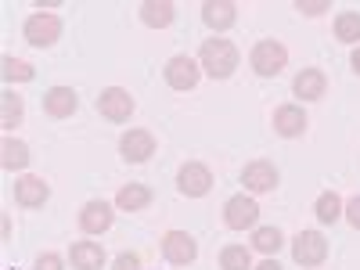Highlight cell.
Instances as JSON below:
<instances>
[{
  "mask_svg": "<svg viewBox=\"0 0 360 270\" xmlns=\"http://www.w3.org/2000/svg\"><path fill=\"white\" fill-rule=\"evenodd\" d=\"M173 18H176V4H169V0H144L141 4V22L148 29H166L173 25Z\"/></svg>",
  "mask_w": 360,
  "mask_h": 270,
  "instance_id": "ac0fdd59",
  "label": "cell"
},
{
  "mask_svg": "<svg viewBox=\"0 0 360 270\" xmlns=\"http://www.w3.org/2000/svg\"><path fill=\"white\" fill-rule=\"evenodd\" d=\"M162 76H166V83H169L173 90H195L198 79H202V65H198V58L176 54V58H169V62H166Z\"/></svg>",
  "mask_w": 360,
  "mask_h": 270,
  "instance_id": "8992f818",
  "label": "cell"
},
{
  "mask_svg": "<svg viewBox=\"0 0 360 270\" xmlns=\"http://www.w3.org/2000/svg\"><path fill=\"white\" fill-rule=\"evenodd\" d=\"M349 65H353V72H356V76H360V47H356V51H353V58H349Z\"/></svg>",
  "mask_w": 360,
  "mask_h": 270,
  "instance_id": "d6a6232c",
  "label": "cell"
},
{
  "mask_svg": "<svg viewBox=\"0 0 360 270\" xmlns=\"http://www.w3.org/2000/svg\"><path fill=\"white\" fill-rule=\"evenodd\" d=\"M249 65H252L259 76H278V72H285V65H288V51H285L281 40H259V44L252 47V54H249Z\"/></svg>",
  "mask_w": 360,
  "mask_h": 270,
  "instance_id": "7a4b0ae2",
  "label": "cell"
},
{
  "mask_svg": "<svg viewBox=\"0 0 360 270\" xmlns=\"http://www.w3.org/2000/svg\"><path fill=\"white\" fill-rule=\"evenodd\" d=\"M152 205V191L144 184H123L115 195V209H123V213H137V209Z\"/></svg>",
  "mask_w": 360,
  "mask_h": 270,
  "instance_id": "44dd1931",
  "label": "cell"
},
{
  "mask_svg": "<svg viewBox=\"0 0 360 270\" xmlns=\"http://www.w3.org/2000/svg\"><path fill=\"white\" fill-rule=\"evenodd\" d=\"M115 224V209L108 202H86L79 209V231L83 234H105Z\"/></svg>",
  "mask_w": 360,
  "mask_h": 270,
  "instance_id": "8fae6325",
  "label": "cell"
},
{
  "mask_svg": "<svg viewBox=\"0 0 360 270\" xmlns=\"http://www.w3.org/2000/svg\"><path fill=\"white\" fill-rule=\"evenodd\" d=\"M198 65H202L205 76L227 79V76H234V69H238V47H234L231 40H220V37L205 40V44L198 47Z\"/></svg>",
  "mask_w": 360,
  "mask_h": 270,
  "instance_id": "6da1fadb",
  "label": "cell"
},
{
  "mask_svg": "<svg viewBox=\"0 0 360 270\" xmlns=\"http://www.w3.org/2000/svg\"><path fill=\"white\" fill-rule=\"evenodd\" d=\"M51 198V188H47V180L44 176H18L15 180V202L22 209H37Z\"/></svg>",
  "mask_w": 360,
  "mask_h": 270,
  "instance_id": "5bb4252c",
  "label": "cell"
},
{
  "mask_svg": "<svg viewBox=\"0 0 360 270\" xmlns=\"http://www.w3.org/2000/svg\"><path fill=\"white\" fill-rule=\"evenodd\" d=\"M76 108H79V98H76L72 86H51L44 94V112L51 119H69Z\"/></svg>",
  "mask_w": 360,
  "mask_h": 270,
  "instance_id": "2e32d148",
  "label": "cell"
},
{
  "mask_svg": "<svg viewBox=\"0 0 360 270\" xmlns=\"http://www.w3.org/2000/svg\"><path fill=\"white\" fill-rule=\"evenodd\" d=\"M29 159H33V155H29V144L25 141H15V137H4V141H0V166H4V169H25L29 166Z\"/></svg>",
  "mask_w": 360,
  "mask_h": 270,
  "instance_id": "ffe728a7",
  "label": "cell"
},
{
  "mask_svg": "<svg viewBox=\"0 0 360 270\" xmlns=\"http://www.w3.org/2000/svg\"><path fill=\"white\" fill-rule=\"evenodd\" d=\"M162 256L173 266H188V263L198 259V242L188 231H166L162 234Z\"/></svg>",
  "mask_w": 360,
  "mask_h": 270,
  "instance_id": "ba28073f",
  "label": "cell"
},
{
  "mask_svg": "<svg viewBox=\"0 0 360 270\" xmlns=\"http://www.w3.org/2000/svg\"><path fill=\"white\" fill-rule=\"evenodd\" d=\"M295 11L317 18V15H324V11H332V4H328V0H295Z\"/></svg>",
  "mask_w": 360,
  "mask_h": 270,
  "instance_id": "83f0119b",
  "label": "cell"
},
{
  "mask_svg": "<svg viewBox=\"0 0 360 270\" xmlns=\"http://www.w3.org/2000/svg\"><path fill=\"white\" fill-rule=\"evenodd\" d=\"M112 270H141V256H134V252H123L115 259V266Z\"/></svg>",
  "mask_w": 360,
  "mask_h": 270,
  "instance_id": "4dcf8cb0",
  "label": "cell"
},
{
  "mask_svg": "<svg viewBox=\"0 0 360 270\" xmlns=\"http://www.w3.org/2000/svg\"><path fill=\"white\" fill-rule=\"evenodd\" d=\"M242 184L245 191L252 195H266V191H274L278 188V166L274 162H266V159H256L242 169Z\"/></svg>",
  "mask_w": 360,
  "mask_h": 270,
  "instance_id": "30bf717a",
  "label": "cell"
},
{
  "mask_svg": "<svg viewBox=\"0 0 360 270\" xmlns=\"http://www.w3.org/2000/svg\"><path fill=\"white\" fill-rule=\"evenodd\" d=\"M314 213H317L321 224H335V220H342V213H346V202H342L335 191H324V195H317V202H314Z\"/></svg>",
  "mask_w": 360,
  "mask_h": 270,
  "instance_id": "7402d4cb",
  "label": "cell"
},
{
  "mask_svg": "<svg viewBox=\"0 0 360 270\" xmlns=\"http://www.w3.org/2000/svg\"><path fill=\"white\" fill-rule=\"evenodd\" d=\"M252 245H256L259 252H266V256H274V252L285 245V234H281L278 227H256V231H252Z\"/></svg>",
  "mask_w": 360,
  "mask_h": 270,
  "instance_id": "603a6c76",
  "label": "cell"
},
{
  "mask_svg": "<svg viewBox=\"0 0 360 270\" xmlns=\"http://www.w3.org/2000/svg\"><path fill=\"white\" fill-rule=\"evenodd\" d=\"M324 90H328V79H324L321 69H303L295 76V83H292V94L303 98V101H321Z\"/></svg>",
  "mask_w": 360,
  "mask_h": 270,
  "instance_id": "e0dca14e",
  "label": "cell"
},
{
  "mask_svg": "<svg viewBox=\"0 0 360 270\" xmlns=\"http://www.w3.org/2000/svg\"><path fill=\"white\" fill-rule=\"evenodd\" d=\"M94 105H98V112L105 119H112V123H130V115L137 108L134 98H130V90H123V86H105Z\"/></svg>",
  "mask_w": 360,
  "mask_h": 270,
  "instance_id": "277c9868",
  "label": "cell"
},
{
  "mask_svg": "<svg viewBox=\"0 0 360 270\" xmlns=\"http://www.w3.org/2000/svg\"><path fill=\"white\" fill-rule=\"evenodd\" d=\"M209 188H213V173H209V166L184 162L176 169V191L184 198H202V195H209Z\"/></svg>",
  "mask_w": 360,
  "mask_h": 270,
  "instance_id": "52a82bcc",
  "label": "cell"
},
{
  "mask_svg": "<svg viewBox=\"0 0 360 270\" xmlns=\"http://www.w3.org/2000/svg\"><path fill=\"white\" fill-rule=\"evenodd\" d=\"M0 65H4V79H8V83H29V79L37 76L33 65L18 62V58H11V54H4V62H0Z\"/></svg>",
  "mask_w": 360,
  "mask_h": 270,
  "instance_id": "4316f807",
  "label": "cell"
},
{
  "mask_svg": "<svg viewBox=\"0 0 360 270\" xmlns=\"http://www.w3.org/2000/svg\"><path fill=\"white\" fill-rule=\"evenodd\" d=\"M22 33L33 47H51V44H58V37H62V18L51 15V11H37V15L25 18Z\"/></svg>",
  "mask_w": 360,
  "mask_h": 270,
  "instance_id": "3957f363",
  "label": "cell"
},
{
  "mask_svg": "<svg viewBox=\"0 0 360 270\" xmlns=\"http://www.w3.org/2000/svg\"><path fill=\"white\" fill-rule=\"evenodd\" d=\"M224 224H227L231 231H249V227H256V224H259V205H256V198H249V195L227 198V205H224Z\"/></svg>",
  "mask_w": 360,
  "mask_h": 270,
  "instance_id": "9c48e42d",
  "label": "cell"
},
{
  "mask_svg": "<svg viewBox=\"0 0 360 270\" xmlns=\"http://www.w3.org/2000/svg\"><path fill=\"white\" fill-rule=\"evenodd\" d=\"M335 37L342 44H360V11H342L335 18Z\"/></svg>",
  "mask_w": 360,
  "mask_h": 270,
  "instance_id": "d4e9b609",
  "label": "cell"
},
{
  "mask_svg": "<svg viewBox=\"0 0 360 270\" xmlns=\"http://www.w3.org/2000/svg\"><path fill=\"white\" fill-rule=\"evenodd\" d=\"M69 259H72V270H101L105 266V249L98 242H76L69 249Z\"/></svg>",
  "mask_w": 360,
  "mask_h": 270,
  "instance_id": "d6986e66",
  "label": "cell"
},
{
  "mask_svg": "<svg viewBox=\"0 0 360 270\" xmlns=\"http://www.w3.org/2000/svg\"><path fill=\"white\" fill-rule=\"evenodd\" d=\"M342 217H346V220L360 231V195H353V198L346 202V213H342Z\"/></svg>",
  "mask_w": 360,
  "mask_h": 270,
  "instance_id": "f546056e",
  "label": "cell"
},
{
  "mask_svg": "<svg viewBox=\"0 0 360 270\" xmlns=\"http://www.w3.org/2000/svg\"><path fill=\"white\" fill-rule=\"evenodd\" d=\"M33 270H62V256H58V252H44Z\"/></svg>",
  "mask_w": 360,
  "mask_h": 270,
  "instance_id": "f1b7e54d",
  "label": "cell"
},
{
  "mask_svg": "<svg viewBox=\"0 0 360 270\" xmlns=\"http://www.w3.org/2000/svg\"><path fill=\"white\" fill-rule=\"evenodd\" d=\"M220 270H252V252L245 245H227L220 252Z\"/></svg>",
  "mask_w": 360,
  "mask_h": 270,
  "instance_id": "cb8c5ba5",
  "label": "cell"
},
{
  "mask_svg": "<svg viewBox=\"0 0 360 270\" xmlns=\"http://www.w3.org/2000/svg\"><path fill=\"white\" fill-rule=\"evenodd\" d=\"M256 270H281V263H278V259H263Z\"/></svg>",
  "mask_w": 360,
  "mask_h": 270,
  "instance_id": "1f68e13d",
  "label": "cell"
},
{
  "mask_svg": "<svg viewBox=\"0 0 360 270\" xmlns=\"http://www.w3.org/2000/svg\"><path fill=\"white\" fill-rule=\"evenodd\" d=\"M307 112L299 108V105H281L274 112V134L278 137H303L307 134Z\"/></svg>",
  "mask_w": 360,
  "mask_h": 270,
  "instance_id": "9a60e30c",
  "label": "cell"
},
{
  "mask_svg": "<svg viewBox=\"0 0 360 270\" xmlns=\"http://www.w3.org/2000/svg\"><path fill=\"white\" fill-rule=\"evenodd\" d=\"M119 152H123L127 162H148L155 155V137L148 130H127L123 141H119Z\"/></svg>",
  "mask_w": 360,
  "mask_h": 270,
  "instance_id": "7c38bea8",
  "label": "cell"
},
{
  "mask_svg": "<svg viewBox=\"0 0 360 270\" xmlns=\"http://www.w3.org/2000/svg\"><path fill=\"white\" fill-rule=\"evenodd\" d=\"M292 259L299 266H321L328 259V242L321 231H299L292 242Z\"/></svg>",
  "mask_w": 360,
  "mask_h": 270,
  "instance_id": "5b68a950",
  "label": "cell"
},
{
  "mask_svg": "<svg viewBox=\"0 0 360 270\" xmlns=\"http://www.w3.org/2000/svg\"><path fill=\"white\" fill-rule=\"evenodd\" d=\"M202 22L213 29V33H224L238 22V4L234 0H205L202 4Z\"/></svg>",
  "mask_w": 360,
  "mask_h": 270,
  "instance_id": "4fadbf2b",
  "label": "cell"
},
{
  "mask_svg": "<svg viewBox=\"0 0 360 270\" xmlns=\"http://www.w3.org/2000/svg\"><path fill=\"white\" fill-rule=\"evenodd\" d=\"M22 112H25V108H22V98L8 90V94L0 98V127H4V130L18 127V123H22Z\"/></svg>",
  "mask_w": 360,
  "mask_h": 270,
  "instance_id": "484cf974",
  "label": "cell"
}]
</instances>
